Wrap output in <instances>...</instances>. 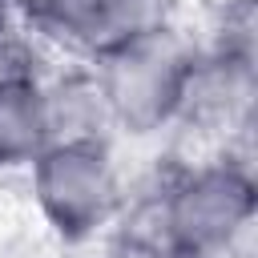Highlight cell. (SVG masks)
<instances>
[{
	"label": "cell",
	"mask_w": 258,
	"mask_h": 258,
	"mask_svg": "<svg viewBox=\"0 0 258 258\" xmlns=\"http://www.w3.org/2000/svg\"><path fill=\"white\" fill-rule=\"evenodd\" d=\"M52 133L48 85L24 64H0V173H24Z\"/></svg>",
	"instance_id": "cell-5"
},
{
	"label": "cell",
	"mask_w": 258,
	"mask_h": 258,
	"mask_svg": "<svg viewBox=\"0 0 258 258\" xmlns=\"http://www.w3.org/2000/svg\"><path fill=\"white\" fill-rule=\"evenodd\" d=\"M202 48H194L165 20L93 64L105 129L125 137H157L189 117Z\"/></svg>",
	"instance_id": "cell-2"
},
{
	"label": "cell",
	"mask_w": 258,
	"mask_h": 258,
	"mask_svg": "<svg viewBox=\"0 0 258 258\" xmlns=\"http://www.w3.org/2000/svg\"><path fill=\"white\" fill-rule=\"evenodd\" d=\"M16 8L24 28L81 64H97L161 20L157 0H16Z\"/></svg>",
	"instance_id": "cell-4"
},
{
	"label": "cell",
	"mask_w": 258,
	"mask_h": 258,
	"mask_svg": "<svg viewBox=\"0 0 258 258\" xmlns=\"http://www.w3.org/2000/svg\"><path fill=\"white\" fill-rule=\"evenodd\" d=\"M258 214V185L246 157L218 153L177 165L153 202V258H230Z\"/></svg>",
	"instance_id": "cell-1"
},
{
	"label": "cell",
	"mask_w": 258,
	"mask_h": 258,
	"mask_svg": "<svg viewBox=\"0 0 258 258\" xmlns=\"http://www.w3.org/2000/svg\"><path fill=\"white\" fill-rule=\"evenodd\" d=\"M16 24H20V8H16V0H0V48L12 40Z\"/></svg>",
	"instance_id": "cell-6"
},
{
	"label": "cell",
	"mask_w": 258,
	"mask_h": 258,
	"mask_svg": "<svg viewBox=\"0 0 258 258\" xmlns=\"http://www.w3.org/2000/svg\"><path fill=\"white\" fill-rule=\"evenodd\" d=\"M28 198L44 230L64 246L97 242L125 210V181L109 133H52L24 169Z\"/></svg>",
	"instance_id": "cell-3"
}]
</instances>
